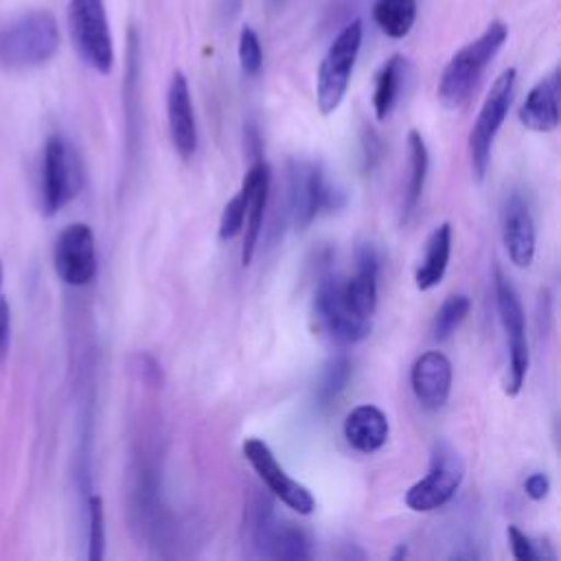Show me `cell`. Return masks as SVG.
I'll return each mask as SVG.
<instances>
[{
	"label": "cell",
	"instance_id": "cell-21",
	"mask_svg": "<svg viewBox=\"0 0 561 561\" xmlns=\"http://www.w3.org/2000/svg\"><path fill=\"white\" fill-rule=\"evenodd\" d=\"M449 254H451V226L445 221L436 226L427 237L423 259L414 272V283L421 291H427L443 280L447 272Z\"/></svg>",
	"mask_w": 561,
	"mask_h": 561
},
{
	"label": "cell",
	"instance_id": "cell-28",
	"mask_svg": "<svg viewBox=\"0 0 561 561\" xmlns=\"http://www.w3.org/2000/svg\"><path fill=\"white\" fill-rule=\"evenodd\" d=\"M239 66L248 77H256L263 68V48L256 31L252 26H243L239 33Z\"/></svg>",
	"mask_w": 561,
	"mask_h": 561
},
{
	"label": "cell",
	"instance_id": "cell-26",
	"mask_svg": "<svg viewBox=\"0 0 561 561\" xmlns=\"http://www.w3.org/2000/svg\"><path fill=\"white\" fill-rule=\"evenodd\" d=\"M469 309H471L469 296H465V294L447 296L432 320V337L436 342L449 340L456 333V329L465 322Z\"/></svg>",
	"mask_w": 561,
	"mask_h": 561
},
{
	"label": "cell",
	"instance_id": "cell-5",
	"mask_svg": "<svg viewBox=\"0 0 561 561\" xmlns=\"http://www.w3.org/2000/svg\"><path fill=\"white\" fill-rule=\"evenodd\" d=\"M68 31L79 57L101 75L114 66V42L103 0H70Z\"/></svg>",
	"mask_w": 561,
	"mask_h": 561
},
{
	"label": "cell",
	"instance_id": "cell-16",
	"mask_svg": "<svg viewBox=\"0 0 561 561\" xmlns=\"http://www.w3.org/2000/svg\"><path fill=\"white\" fill-rule=\"evenodd\" d=\"M410 386L421 408H443L451 390V362L440 351L419 355L410 370Z\"/></svg>",
	"mask_w": 561,
	"mask_h": 561
},
{
	"label": "cell",
	"instance_id": "cell-24",
	"mask_svg": "<svg viewBox=\"0 0 561 561\" xmlns=\"http://www.w3.org/2000/svg\"><path fill=\"white\" fill-rule=\"evenodd\" d=\"M373 20L392 39L405 37L416 20V0H375Z\"/></svg>",
	"mask_w": 561,
	"mask_h": 561
},
{
	"label": "cell",
	"instance_id": "cell-9",
	"mask_svg": "<svg viewBox=\"0 0 561 561\" xmlns=\"http://www.w3.org/2000/svg\"><path fill=\"white\" fill-rule=\"evenodd\" d=\"M344 199V191L324 180L318 162L294 160L289 164V210L298 230H305L322 210L340 208Z\"/></svg>",
	"mask_w": 561,
	"mask_h": 561
},
{
	"label": "cell",
	"instance_id": "cell-6",
	"mask_svg": "<svg viewBox=\"0 0 561 561\" xmlns=\"http://www.w3.org/2000/svg\"><path fill=\"white\" fill-rule=\"evenodd\" d=\"M83 188V164L77 149L59 134L50 136L42 156V208L55 215Z\"/></svg>",
	"mask_w": 561,
	"mask_h": 561
},
{
	"label": "cell",
	"instance_id": "cell-29",
	"mask_svg": "<svg viewBox=\"0 0 561 561\" xmlns=\"http://www.w3.org/2000/svg\"><path fill=\"white\" fill-rule=\"evenodd\" d=\"M245 210H248V193L243 188H239V193L232 195L228 199V204L224 206V213L219 219V239L230 241L243 230Z\"/></svg>",
	"mask_w": 561,
	"mask_h": 561
},
{
	"label": "cell",
	"instance_id": "cell-18",
	"mask_svg": "<svg viewBox=\"0 0 561 561\" xmlns=\"http://www.w3.org/2000/svg\"><path fill=\"white\" fill-rule=\"evenodd\" d=\"M357 270L351 278H344V298L351 309L368 318L375 313L377 307V278H379V254L373 243H362L355 252Z\"/></svg>",
	"mask_w": 561,
	"mask_h": 561
},
{
	"label": "cell",
	"instance_id": "cell-7",
	"mask_svg": "<svg viewBox=\"0 0 561 561\" xmlns=\"http://www.w3.org/2000/svg\"><path fill=\"white\" fill-rule=\"evenodd\" d=\"M515 79H517L515 68H506L504 72H500V77L493 81L491 90L486 92L484 103L478 112V118L469 131V160H471V171L478 180H482L489 169L495 134L500 131L508 114V107L513 103Z\"/></svg>",
	"mask_w": 561,
	"mask_h": 561
},
{
	"label": "cell",
	"instance_id": "cell-30",
	"mask_svg": "<svg viewBox=\"0 0 561 561\" xmlns=\"http://www.w3.org/2000/svg\"><path fill=\"white\" fill-rule=\"evenodd\" d=\"M506 537H508V546H511V554L517 559V561H539V550H537V543L526 537L517 526H508L506 528Z\"/></svg>",
	"mask_w": 561,
	"mask_h": 561
},
{
	"label": "cell",
	"instance_id": "cell-27",
	"mask_svg": "<svg viewBox=\"0 0 561 561\" xmlns=\"http://www.w3.org/2000/svg\"><path fill=\"white\" fill-rule=\"evenodd\" d=\"M105 554V513L99 495L88 497V559L101 561Z\"/></svg>",
	"mask_w": 561,
	"mask_h": 561
},
{
	"label": "cell",
	"instance_id": "cell-11",
	"mask_svg": "<svg viewBox=\"0 0 561 561\" xmlns=\"http://www.w3.org/2000/svg\"><path fill=\"white\" fill-rule=\"evenodd\" d=\"M241 451L245 460L252 465L261 482L267 486V491L278 497L285 506L296 511L298 515H311L316 511V497L311 491L294 480L276 460L270 445L261 438H245L241 445Z\"/></svg>",
	"mask_w": 561,
	"mask_h": 561
},
{
	"label": "cell",
	"instance_id": "cell-15",
	"mask_svg": "<svg viewBox=\"0 0 561 561\" xmlns=\"http://www.w3.org/2000/svg\"><path fill=\"white\" fill-rule=\"evenodd\" d=\"M167 118H169V136L175 151L186 160L193 158L197 151V125H195L188 81L182 70H175L169 81Z\"/></svg>",
	"mask_w": 561,
	"mask_h": 561
},
{
	"label": "cell",
	"instance_id": "cell-2",
	"mask_svg": "<svg viewBox=\"0 0 561 561\" xmlns=\"http://www.w3.org/2000/svg\"><path fill=\"white\" fill-rule=\"evenodd\" d=\"M508 28L502 20H493L480 37H476L473 42H469L467 46H462L443 68V75L438 79V101L447 107V110H456L462 107L476 85L480 83L484 68L493 61V57L497 55V50L502 48V44L506 42Z\"/></svg>",
	"mask_w": 561,
	"mask_h": 561
},
{
	"label": "cell",
	"instance_id": "cell-25",
	"mask_svg": "<svg viewBox=\"0 0 561 561\" xmlns=\"http://www.w3.org/2000/svg\"><path fill=\"white\" fill-rule=\"evenodd\" d=\"M353 375L351 359L344 353H337L324 362V366L318 373L316 386H313V399L318 408H329L346 388L348 379Z\"/></svg>",
	"mask_w": 561,
	"mask_h": 561
},
{
	"label": "cell",
	"instance_id": "cell-10",
	"mask_svg": "<svg viewBox=\"0 0 561 561\" xmlns=\"http://www.w3.org/2000/svg\"><path fill=\"white\" fill-rule=\"evenodd\" d=\"M465 478V462L449 443H436L425 478L414 482L405 493L408 508L430 513L447 504Z\"/></svg>",
	"mask_w": 561,
	"mask_h": 561
},
{
	"label": "cell",
	"instance_id": "cell-34",
	"mask_svg": "<svg viewBox=\"0 0 561 561\" xmlns=\"http://www.w3.org/2000/svg\"><path fill=\"white\" fill-rule=\"evenodd\" d=\"M0 291H2V263H0Z\"/></svg>",
	"mask_w": 561,
	"mask_h": 561
},
{
	"label": "cell",
	"instance_id": "cell-4",
	"mask_svg": "<svg viewBox=\"0 0 561 561\" xmlns=\"http://www.w3.org/2000/svg\"><path fill=\"white\" fill-rule=\"evenodd\" d=\"M493 289H495L497 316L506 333V346H508V368L504 377V392L508 397H515L524 386L528 364H530L528 340H526V316H524L519 294L515 291L513 283L502 274L500 267H495L493 272Z\"/></svg>",
	"mask_w": 561,
	"mask_h": 561
},
{
	"label": "cell",
	"instance_id": "cell-17",
	"mask_svg": "<svg viewBox=\"0 0 561 561\" xmlns=\"http://www.w3.org/2000/svg\"><path fill=\"white\" fill-rule=\"evenodd\" d=\"M241 188L248 193V210H245V234H243V250H241V265L248 267L256 252V243L263 228V217L270 197V167L263 160H256L243 182Z\"/></svg>",
	"mask_w": 561,
	"mask_h": 561
},
{
	"label": "cell",
	"instance_id": "cell-23",
	"mask_svg": "<svg viewBox=\"0 0 561 561\" xmlns=\"http://www.w3.org/2000/svg\"><path fill=\"white\" fill-rule=\"evenodd\" d=\"M408 158H410V178H408V188L403 197V221H408V217L416 210L425 188L427 169H430V151L423 136L416 129L408 131Z\"/></svg>",
	"mask_w": 561,
	"mask_h": 561
},
{
	"label": "cell",
	"instance_id": "cell-3",
	"mask_svg": "<svg viewBox=\"0 0 561 561\" xmlns=\"http://www.w3.org/2000/svg\"><path fill=\"white\" fill-rule=\"evenodd\" d=\"M362 20H353L348 22L331 42V46L327 48L320 68H318V81H316V103L318 110L327 116L333 114L346 90H348V81L359 55V46H362Z\"/></svg>",
	"mask_w": 561,
	"mask_h": 561
},
{
	"label": "cell",
	"instance_id": "cell-22",
	"mask_svg": "<svg viewBox=\"0 0 561 561\" xmlns=\"http://www.w3.org/2000/svg\"><path fill=\"white\" fill-rule=\"evenodd\" d=\"M405 70H408V61L401 55H392L377 72L375 92H373V107H375L377 121H386L394 110L403 88Z\"/></svg>",
	"mask_w": 561,
	"mask_h": 561
},
{
	"label": "cell",
	"instance_id": "cell-31",
	"mask_svg": "<svg viewBox=\"0 0 561 561\" xmlns=\"http://www.w3.org/2000/svg\"><path fill=\"white\" fill-rule=\"evenodd\" d=\"M524 491L530 500H543L548 493H550V480L546 473H530L526 480H524Z\"/></svg>",
	"mask_w": 561,
	"mask_h": 561
},
{
	"label": "cell",
	"instance_id": "cell-33",
	"mask_svg": "<svg viewBox=\"0 0 561 561\" xmlns=\"http://www.w3.org/2000/svg\"><path fill=\"white\" fill-rule=\"evenodd\" d=\"M399 557H405V548H403V546H399V550L394 552V557H392V559H399Z\"/></svg>",
	"mask_w": 561,
	"mask_h": 561
},
{
	"label": "cell",
	"instance_id": "cell-14",
	"mask_svg": "<svg viewBox=\"0 0 561 561\" xmlns=\"http://www.w3.org/2000/svg\"><path fill=\"white\" fill-rule=\"evenodd\" d=\"M502 241L517 267H528L535 256V221L528 202L511 191L502 204Z\"/></svg>",
	"mask_w": 561,
	"mask_h": 561
},
{
	"label": "cell",
	"instance_id": "cell-8",
	"mask_svg": "<svg viewBox=\"0 0 561 561\" xmlns=\"http://www.w3.org/2000/svg\"><path fill=\"white\" fill-rule=\"evenodd\" d=\"M344 278L327 274L313 294V313L320 331L335 344L351 346L362 342L370 331V320L357 316L344 298Z\"/></svg>",
	"mask_w": 561,
	"mask_h": 561
},
{
	"label": "cell",
	"instance_id": "cell-12",
	"mask_svg": "<svg viewBox=\"0 0 561 561\" xmlns=\"http://www.w3.org/2000/svg\"><path fill=\"white\" fill-rule=\"evenodd\" d=\"M53 265L57 276L70 287H83L96 276V243L88 224L66 226L53 248Z\"/></svg>",
	"mask_w": 561,
	"mask_h": 561
},
{
	"label": "cell",
	"instance_id": "cell-1",
	"mask_svg": "<svg viewBox=\"0 0 561 561\" xmlns=\"http://www.w3.org/2000/svg\"><path fill=\"white\" fill-rule=\"evenodd\" d=\"M59 26L50 11L33 9L0 28V68L31 70L55 57Z\"/></svg>",
	"mask_w": 561,
	"mask_h": 561
},
{
	"label": "cell",
	"instance_id": "cell-35",
	"mask_svg": "<svg viewBox=\"0 0 561 561\" xmlns=\"http://www.w3.org/2000/svg\"><path fill=\"white\" fill-rule=\"evenodd\" d=\"M283 2H285V0H274V4H276V7H280Z\"/></svg>",
	"mask_w": 561,
	"mask_h": 561
},
{
	"label": "cell",
	"instance_id": "cell-20",
	"mask_svg": "<svg viewBox=\"0 0 561 561\" xmlns=\"http://www.w3.org/2000/svg\"><path fill=\"white\" fill-rule=\"evenodd\" d=\"M519 121L533 131H552L559 125V75L535 83L519 107Z\"/></svg>",
	"mask_w": 561,
	"mask_h": 561
},
{
	"label": "cell",
	"instance_id": "cell-19",
	"mask_svg": "<svg viewBox=\"0 0 561 561\" xmlns=\"http://www.w3.org/2000/svg\"><path fill=\"white\" fill-rule=\"evenodd\" d=\"M342 432L353 449L362 454H373L386 445L390 425L386 414L377 405L362 403L346 414Z\"/></svg>",
	"mask_w": 561,
	"mask_h": 561
},
{
	"label": "cell",
	"instance_id": "cell-13",
	"mask_svg": "<svg viewBox=\"0 0 561 561\" xmlns=\"http://www.w3.org/2000/svg\"><path fill=\"white\" fill-rule=\"evenodd\" d=\"M252 541L263 557L272 559H309V539L294 524L278 522L270 506L259 508L252 519Z\"/></svg>",
	"mask_w": 561,
	"mask_h": 561
},
{
	"label": "cell",
	"instance_id": "cell-32",
	"mask_svg": "<svg viewBox=\"0 0 561 561\" xmlns=\"http://www.w3.org/2000/svg\"><path fill=\"white\" fill-rule=\"evenodd\" d=\"M9 337H11V311H9V305L0 300V359L9 348Z\"/></svg>",
	"mask_w": 561,
	"mask_h": 561
}]
</instances>
